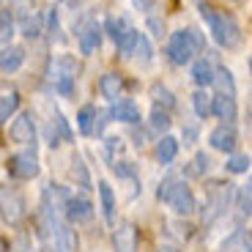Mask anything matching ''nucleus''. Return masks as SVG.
<instances>
[{"label":"nucleus","mask_w":252,"mask_h":252,"mask_svg":"<svg viewBox=\"0 0 252 252\" xmlns=\"http://www.w3.org/2000/svg\"><path fill=\"white\" fill-rule=\"evenodd\" d=\"M200 17L203 22L208 25L211 36L220 47H227V50H233V47L241 44V31L236 25V19L230 14H220L217 8H211L208 3H200Z\"/></svg>","instance_id":"nucleus-1"},{"label":"nucleus","mask_w":252,"mask_h":252,"mask_svg":"<svg viewBox=\"0 0 252 252\" xmlns=\"http://www.w3.org/2000/svg\"><path fill=\"white\" fill-rule=\"evenodd\" d=\"M233 203V187L225 181H211L206 192V206H203V222H214L222 217Z\"/></svg>","instance_id":"nucleus-2"},{"label":"nucleus","mask_w":252,"mask_h":252,"mask_svg":"<svg viewBox=\"0 0 252 252\" xmlns=\"http://www.w3.org/2000/svg\"><path fill=\"white\" fill-rule=\"evenodd\" d=\"M74 33H77L80 52H82V55H91V52H96L101 47V38H104V25H99L96 19H82V22H77Z\"/></svg>","instance_id":"nucleus-3"},{"label":"nucleus","mask_w":252,"mask_h":252,"mask_svg":"<svg viewBox=\"0 0 252 252\" xmlns=\"http://www.w3.org/2000/svg\"><path fill=\"white\" fill-rule=\"evenodd\" d=\"M0 208H3V222L6 225H19L25 220V197L8 184L0 189Z\"/></svg>","instance_id":"nucleus-4"},{"label":"nucleus","mask_w":252,"mask_h":252,"mask_svg":"<svg viewBox=\"0 0 252 252\" xmlns=\"http://www.w3.org/2000/svg\"><path fill=\"white\" fill-rule=\"evenodd\" d=\"M6 167H8V176L11 178H19V181H31V178H36L38 176V157H36V151H22V154H14V157H8V162H6Z\"/></svg>","instance_id":"nucleus-5"},{"label":"nucleus","mask_w":252,"mask_h":252,"mask_svg":"<svg viewBox=\"0 0 252 252\" xmlns=\"http://www.w3.org/2000/svg\"><path fill=\"white\" fill-rule=\"evenodd\" d=\"M195 44L189 38V31H176L170 33V41H167V58L176 66H184V63H192V55H195Z\"/></svg>","instance_id":"nucleus-6"},{"label":"nucleus","mask_w":252,"mask_h":252,"mask_svg":"<svg viewBox=\"0 0 252 252\" xmlns=\"http://www.w3.org/2000/svg\"><path fill=\"white\" fill-rule=\"evenodd\" d=\"M167 206H170L178 217H189V214L197 208L192 187H189V184H184V181H176V187H173V195H170V200H167Z\"/></svg>","instance_id":"nucleus-7"},{"label":"nucleus","mask_w":252,"mask_h":252,"mask_svg":"<svg viewBox=\"0 0 252 252\" xmlns=\"http://www.w3.org/2000/svg\"><path fill=\"white\" fill-rule=\"evenodd\" d=\"M8 134H11L14 143L19 145H36V121H33L31 113H22L17 121L11 124V129H8Z\"/></svg>","instance_id":"nucleus-8"},{"label":"nucleus","mask_w":252,"mask_h":252,"mask_svg":"<svg viewBox=\"0 0 252 252\" xmlns=\"http://www.w3.org/2000/svg\"><path fill=\"white\" fill-rule=\"evenodd\" d=\"M208 143H211V148H214V151L230 154L236 148V143H239V132H236L233 124H220L214 132L208 134Z\"/></svg>","instance_id":"nucleus-9"},{"label":"nucleus","mask_w":252,"mask_h":252,"mask_svg":"<svg viewBox=\"0 0 252 252\" xmlns=\"http://www.w3.org/2000/svg\"><path fill=\"white\" fill-rule=\"evenodd\" d=\"M113 250L115 252H137V227L132 222H118L113 230Z\"/></svg>","instance_id":"nucleus-10"},{"label":"nucleus","mask_w":252,"mask_h":252,"mask_svg":"<svg viewBox=\"0 0 252 252\" xmlns=\"http://www.w3.org/2000/svg\"><path fill=\"white\" fill-rule=\"evenodd\" d=\"M63 217L71 222V225H80V222H88L94 217V203L88 197H80V195H71V200L66 203V211Z\"/></svg>","instance_id":"nucleus-11"},{"label":"nucleus","mask_w":252,"mask_h":252,"mask_svg":"<svg viewBox=\"0 0 252 252\" xmlns=\"http://www.w3.org/2000/svg\"><path fill=\"white\" fill-rule=\"evenodd\" d=\"M110 115L113 121H121V124H129V126H137L140 124V107L134 104L132 99H121L110 107Z\"/></svg>","instance_id":"nucleus-12"},{"label":"nucleus","mask_w":252,"mask_h":252,"mask_svg":"<svg viewBox=\"0 0 252 252\" xmlns=\"http://www.w3.org/2000/svg\"><path fill=\"white\" fill-rule=\"evenodd\" d=\"M214 77H217V69L211 66L208 58H197L192 63V82H195L197 88H208V85H214Z\"/></svg>","instance_id":"nucleus-13"},{"label":"nucleus","mask_w":252,"mask_h":252,"mask_svg":"<svg viewBox=\"0 0 252 252\" xmlns=\"http://www.w3.org/2000/svg\"><path fill=\"white\" fill-rule=\"evenodd\" d=\"M214 115L225 124H233L236 115H239V104H236V96L227 94H217L214 96Z\"/></svg>","instance_id":"nucleus-14"},{"label":"nucleus","mask_w":252,"mask_h":252,"mask_svg":"<svg viewBox=\"0 0 252 252\" xmlns=\"http://www.w3.org/2000/svg\"><path fill=\"white\" fill-rule=\"evenodd\" d=\"M220 252H252V236L250 230H236L220 244Z\"/></svg>","instance_id":"nucleus-15"},{"label":"nucleus","mask_w":252,"mask_h":252,"mask_svg":"<svg viewBox=\"0 0 252 252\" xmlns=\"http://www.w3.org/2000/svg\"><path fill=\"white\" fill-rule=\"evenodd\" d=\"M25 63V50L22 47H3V58H0V69H3V74H14V71L19 69Z\"/></svg>","instance_id":"nucleus-16"},{"label":"nucleus","mask_w":252,"mask_h":252,"mask_svg":"<svg viewBox=\"0 0 252 252\" xmlns=\"http://www.w3.org/2000/svg\"><path fill=\"white\" fill-rule=\"evenodd\" d=\"M99 113H101V110H96L94 104H85V107H80V113H77V126H80V132L85 134V137H91V134L96 132Z\"/></svg>","instance_id":"nucleus-17"},{"label":"nucleus","mask_w":252,"mask_h":252,"mask_svg":"<svg viewBox=\"0 0 252 252\" xmlns=\"http://www.w3.org/2000/svg\"><path fill=\"white\" fill-rule=\"evenodd\" d=\"M192 110H195L197 118L206 121L208 115H214V96H208L206 88H197L195 96H192Z\"/></svg>","instance_id":"nucleus-18"},{"label":"nucleus","mask_w":252,"mask_h":252,"mask_svg":"<svg viewBox=\"0 0 252 252\" xmlns=\"http://www.w3.org/2000/svg\"><path fill=\"white\" fill-rule=\"evenodd\" d=\"M99 91H101V96L107 101H121V77L118 74H113V71H107V74L99 80Z\"/></svg>","instance_id":"nucleus-19"},{"label":"nucleus","mask_w":252,"mask_h":252,"mask_svg":"<svg viewBox=\"0 0 252 252\" xmlns=\"http://www.w3.org/2000/svg\"><path fill=\"white\" fill-rule=\"evenodd\" d=\"M176 154H178V140L173 134H162L157 143V159L162 164H170L176 159Z\"/></svg>","instance_id":"nucleus-20"},{"label":"nucleus","mask_w":252,"mask_h":252,"mask_svg":"<svg viewBox=\"0 0 252 252\" xmlns=\"http://www.w3.org/2000/svg\"><path fill=\"white\" fill-rule=\"evenodd\" d=\"M151 99H154L157 107L167 110V113L176 107V96H173V91L167 88V85H162V82H154V85H151Z\"/></svg>","instance_id":"nucleus-21"},{"label":"nucleus","mask_w":252,"mask_h":252,"mask_svg":"<svg viewBox=\"0 0 252 252\" xmlns=\"http://www.w3.org/2000/svg\"><path fill=\"white\" fill-rule=\"evenodd\" d=\"M99 197H101V211H104V220L113 225L115 222V195L113 187L107 181H99Z\"/></svg>","instance_id":"nucleus-22"},{"label":"nucleus","mask_w":252,"mask_h":252,"mask_svg":"<svg viewBox=\"0 0 252 252\" xmlns=\"http://www.w3.org/2000/svg\"><path fill=\"white\" fill-rule=\"evenodd\" d=\"M58 77H77V63L71 55H58L52 61V80Z\"/></svg>","instance_id":"nucleus-23"},{"label":"nucleus","mask_w":252,"mask_h":252,"mask_svg":"<svg viewBox=\"0 0 252 252\" xmlns=\"http://www.w3.org/2000/svg\"><path fill=\"white\" fill-rule=\"evenodd\" d=\"M126 31H129V25H126L124 17H107L104 19V33L115 41V47L121 44V38L126 36Z\"/></svg>","instance_id":"nucleus-24"},{"label":"nucleus","mask_w":252,"mask_h":252,"mask_svg":"<svg viewBox=\"0 0 252 252\" xmlns=\"http://www.w3.org/2000/svg\"><path fill=\"white\" fill-rule=\"evenodd\" d=\"M17 107H19V94L17 91H8V94L0 96V124H8V118L17 113Z\"/></svg>","instance_id":"nucleus-25"},{"label":"nucleus","mask_w":252,"mask_h":252,"mask_svg":"<svg viewBox=\"0 0 252 252\" xmlns=\"http://www.w3.org/2000/svg\"><path fill=\"white\" fill-rule=\"evenodd\" d=\"M214 85L220 88V94L236 96V80H233V71H230V69H225V66H220V69H217Z\"/></svg>","instance_id":"nucleus-26"},{"label":"nucleus","mask_w":252,"mask_h":252,"mask_svg":"<svg viewBox=\"0 0 252 252\" xmlns=\"http://www.w3.org/2000/svg\"><path fill=\"white\" fill-rule=\"evenodd\" d=\"M0 38H3V47H8V41L14 38V8L6 6L0 11Z\"/></svg>","instance_id":"nucleus-27"},{"label":"nucleus","mask_w":252,"mask_h":252,"mask_svg":"<svg viewBox=\"0 0 252 252\" xmlns=\"http://www.w3.org/2000/svg\"><path fill=\"white\" fill-rule=\"evenodd\" d=\"M71 181H74L80 189H94V187H91L88 167H85V162H82L80 157H74V162H71Z\"/></svg>","instance_id":"nucleus-28"},{"label":"nucleus","mask_w":252,"mask_h":252,"mask_svg":"<svg viewBox=\"0 0 252 252\" xmlns=\"http://www.w3.org/2000/svg\"><path fill=\"white\" fill-rule=\"evenodd\" d=\"M134 58L140 61V66H151L154 63V47L148 41L145 33H140V41H137V50H134Z\"/></svg>","instance_id":"nucleus-29"},{"label":"nucleus","mask_w":252,"mask_h":252,"mask_svg":"<svg viewBox=\"0 0 252 252\" xmlns=\"http://www.w3.org/2000/svg\"><path fill=\"white\" fill-rule=\"evenodd\" d=\"M225 170H227V173H233V176L250 173V157H244V154H233V157H227Z\"/></svg>","instance_id":"nucleus-30"},{"label":"nucleus","mask_w":252,"mask_h":252,"mask_svg":"<svg viewBox=\"0 0 252 252\" xmlns=\"http://www.w3.org/2000/svg\"><path fill=\"white\" fill-rule=\"evenodd\" d=\"M151 129H154V132H159V134L167 132V129H170V113H167V110H162V107H154V113H151Z\"/></svg>","instance_id":"nucleus-31"},{"label":"nucleus","mask_w":252,"mask_h":252,"mask_svg":"<svg viewBox=\"0 0 252 252\" xmlns=\"http://www.w3.org/2000/svg\"><path fill=\"white\" fill-rule=\"evenodd\" d=\"M22 36L25 38H38L41 36V17H33V14L22 17Z\"/></svg>","instance_id":"nucleus-32"},{"label":"nucleus","mask_w":252,"mask_h":252,"mask_svg":"<svg viewBox=\"0 0 252 252\" xmlns=\"http://www.w3.org/2000/svg\"><path fill=\"white\" fill-rule=\"evenodd\" d=\"M137 41H140V31H134V28H129V31H126V36L121 38L118 50L124 52V55H134V50H137Z\"/></svg>","instance_id":"nucleus-33"},{"label":"nucleus","mask_w":252,"mask_h":252,"mask_svg":"<svg viewBox=\"0 0 252 252\" xmlns=\"http://www.w3.org/2000/svg\"><path fill=\"white\" fill-rule=\"evenodd\" d=\"M47 33H50V38L63 41V36H61V19H58V8H50V11H47Z\"/></svg>","instance_id":"nucleus-34"},{"label":"nucleus","mask_w":252,"mask_h":252,"mask_svg":"<svg viewBox=\"0 0 252 252\" xmlns=\"http://www.w3.org/2000/svg\"><path fill=\"white\" fill-rule=\"evenodd\" d=\"M239 206H241V211H244L247 217H252V176H250V184H247V187L241 189V195H239Z\"/></svg>","instance_id":"nucleus-35"},{"label":"nucleus","mask_w":252,"mask_h":252,"mask_svg":"<svg viewBox=\"0 0 252 252\" xmlns=\"http://www.w3.org/2000/svg\"><path fill=\"white\" fill-rule=\"evenodd\" d=\"M55 82V88H58V94L61 96H71L74 94V77H58V80H52Z\"/></svg>","instance_id":"nucleus-36"},{"label":"nucleus","mask_w":252,"mask_h":252,"mask_svg":"<svg viewBox=\"0 0 252 252\" xmlns=\"http://www.w3.org/2000/svg\"><path fill=\"white\" fill-rule=\"evenodd\" d=\"M8 6L14 8V14H19V17H28V14H31V8L36 6V0H8Z\"/></svg>","instance_id":"nucleus-37"},{"label":"nucleus","mask_w":252,"mask_h":252,"mask_svg":"<svg viewBox=\"0 0 252 252\" xmlns=\"http://www.w3.org/2000/svg\"><path fill=\"white\" fill-rule=\"evenodd\" d=\"M173 187H176V178H164L162 184H159V189H157V197L159 200H170V195H173Z\"/></svg>","instance_id":"nucleus-38"},{"label":"nucleus","mask_w":252,"mask_h":252,"mask_svg":"<svg viewBox=\"0 0 252 252\" xmlns=\"http://www.w3.org/2000/svg\"><path fill=\"white\" fill-rule=\"evenodd\" d=\"M113 173L118 178H137V173H134V167L129 162H115L113 164Z\"/></svg>","instance_id":"nucleus-39"},{"label":"nucleus","mask_w":252,"mask_h":252,"mask_svg":"<svg viewBox=\"0 0 252 252\" xmlns=\"http://www.w3.org/2000/svg\"><path fill=\"white\" fill-rule=\"evenodd\" d=\"M145 25H148V31H151L157 38H162V36H164V19H159V17H154V14H151Z\"/></svg>","instance_id":"nucleus-40"},{"label":"nucleus","mask_w":252,"mask_h":252,"mask_svg":"<svg viewBox=\"0 0 252 252\" xmlns=\"http://www.w3.org/2000/svg\"><path fill=\"white\" fill-rule=\"evenodd\" d=\"M189 31V38H192V44H195V50L197 52H203L206 50V36H203L200 31H197V28H187Z\"/></svg>","instance_id":"nucleus-41"},{"label":"nucleus","mask_w":252,"mask_h":252,"mask_svg":"<svg viewBox=\"0 0 252 252\" xmlns=\"http://www.w3.org/2000/svg\"><path fill=\"white\" fill-rule=\"evenodd\" d=\"M104 148H107V157L113 159V154H115V151L121 154V148H124V140H121V137H107V143H104Z\"/></svg>","instance_id":"nucleus-42"},{"label":"nucleus","mask_w":252,"mask_h":252,"mask_svg":"<svg viewBox=\"0 0 252 252\" xmlns=\"http://www.w3.org/2000/svg\"><path fill=\"white\" fill-rule=\"evenodd\" d=\"M52 115H55V124H58V129H61L63 140H71V132H69V124H66V118H63V115L58 113V110H55Z\"/></svg>","instance_id":"nucleus-43"},{"label":"nucleus","mask_w":252,"mask_h":252,"mask_svg":"<svg viewBox=\"0 0 252 252\" xmlns=\"http://www.w3.org/2000/svg\"><path fill=\"white\" fill-rule=\"evenodd\" d=\"M110 118H113V115L110 113H99V121H96V137H101V134H104V129H107V124H110Z\"/></svg>","instance_id":"nucleus-44"},{"label":"nucleus","mask_w":252,"mask_h":252,"mask_svg":"<svg viewBox=\"0 0 252 252\" xmlns=\"http://www.w3.org/2000/svg\"><path fill=\"white\" fill-rule=\"evenodd\" d=\"M195 164H197V173H206L211 162H208V157H206L203 151H197V154H195Z\"/></svg>","instance_id":"nucleus-45"},{"label":"nucleus","mask_w":252,"mask_h":252,"mask_svg":"<svg viewBox=\"0 0 252 252\" xmlns=\"http://www.w3.org/2000/svg\"><path fill=\"white\" fill-rule=\"evenodd\" d=\"M195 137H197V129L195 126H187V129H184V140H187V143H195Z\"/></svg>","instance_id":"nucleus-46"},{"label":"nucleus","mask_w":252,"mask_h":252,"mask_svg":"<svg viewBox=\"0 0 252 252\" xmlns=\"http://www.w3.org/2000/svg\"><path fill=\"white\" fill-rule=\"evenodd\" d=\"M134 8H140V11H151V0H132Z\"/></svg>","instance_id":"nucleus-47"},{"label":"nucleus","mask_w":252,"mask_h":252,"mask_svg":"<svg viewBox=\"0 0 252 252\" xmlns=\"http://www.w3.org/2000/svg\"><path fill=\"white\" fill-rule=\"evenodd\" d=\"M159 252H178L176 247H159Z\"/></svg>","instance_id":"nucleus-48"},{"label":"nucleus","mask_w":252,"mask_h":252,"mask_svg":"<svg viewBox=\"0 0 252 252\" xmlns=\"http://www.w3.org/2000/svg\"><path fill=\"white\" fill-rule=\"evenodd\" d=\"M250 71H252V58H250Z\"/></svg>","instance_id":"nucleus-49"}]
</instances>
